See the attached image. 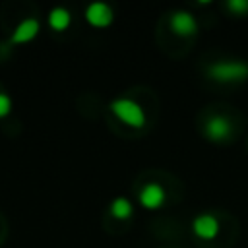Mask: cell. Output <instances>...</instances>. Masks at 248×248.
<instances>
[{"instance_id": "cell-1", "label": "cell", "mask_w": 248, "mask_h": 248, "mask_svg": "<svg viewBox=\"0 0 248 248\" xmlns=\"http://www.w3.org/2000/svg\"><path fill=\"white\" fill-rule=\"evenodd\" d=\"M205 74L217 83H242L248 79V64L244 60H215L207 64Z\"/></svg>"}, {"instance_id": "cell-2", "label": "cell", "mask_w": 248, "mask_h": 248, "mask_svg": "<svg viewBox=\"0 0 248 248\" xmlns=\"http://www.w3.org/2000/svg\"><path fill=\"white\" fill-rule=\"evenodd\" d=\"M110 112L126 126L130 128H141L145 124V110L141 108L140 103H136L134 99H126V97H118L114 101H110L108 105Z\"/></svg>"}, {"instance_id": "cell-3", "label": "cell", "mask_w": 248, "mask_h": 248, "mask_svg": "<svg viewBox=\"0 0 248 248\" xmlns=\"http://www.w3.org/2000/svg\"><path fill=\"white\" fill-rule=\"evenodd\" d=\"M203 134L211 141H227L232 134V122L225 114H211L203 122Z\"/></svg>"}, {"instance_id": "cell-4", "label": "cell", "mask_w": 248, "mask_h": 248, "mask_svg": "<svg viewBox=\"0 0 248 248\" xmlns=\"http://www.w3.org/2000/svg\"><path fill=\"white\" fill-rule=\"evenodd\" d=\"M169 25H170V31L178 37H192L198 33V19L194 17V14L186 10L172 12L169 17Z\"/></svg>"}, {"instance_id": "cell-5", "label": "cell", "mask_w": 248, "mask_h": 248, "mask_svg": "<svg viewBox=\"0 0 248 248\" xmlns=\"http://www.w3.org/2000/svg\"><path fill=\"white\" fill-rule=\"evenodd\" d=\"M138 200L145 209H159L165 200H167V192L161 184L157 182H147L141 186V190L138 192Z\"/></svg>"}, {"instance_id": "cell-6", "label": "cell", "mask_w": 248, "mask_h": 248, "mask_svg": "<svg viewBox=\"0 0 248 248\" xmlns=\"http://www.w3.org/2000/svg\"><path fill=\"white\" fill-rule=\"evenodd\" d=\"M192 231L202 240H213L219 232V221L211 213H200L192 221Z\"/></svg>"}, {"instance_id": "cell-7", "label": "cell", "mask_w": 248, "mask_h": 248, "mask_svg": "<svg viewBox=\"0 0 248 248\" xmlns=\"http://www.w3.org/2000/svg\"><path fill=\"white\" fill-rule=\"evenodd\" d=\"M112 8L105 2H93L85 8V19L93 27H107L112 21Z\"/></svg>"}, {"instance_id": "cell-8", "label": "cell", "mask_w": 248, "mask_h": 248, "mask_svg": "<svg viewBox=\"0 0 248 248\" xmlns=\"http://www.w3.org/2000/svg\"><path fill=\"white\" fill-rule=\"evenodd\" d=\"M37 31H39V21L37 19H23L17 27H16V31H14V35H12V41H16V43H23V41H29V39H33L35 35H37Z\"/></svg>"}, {"instance_id": "cell-9", "label": "cell", "mask_w": 248, "mask_h": 248, "mask_svg": "<svg viewBox=\"0 0 248 248\" xmlns=\"http://www.w3.org/2000/svg\"><path fill=\"white\" fill-rule=\"evenodd\" d=\"M132 213H134V205H132V202H130L128 198L118 196V198L112 200V203H110V215H112L114 219L126 221V219L132 217Z\"/></svg>"}, {"instance_id": "cell-10", "label": "cell", "mask_w": 248, "mask_h": 248, "mask_svg": "<svg viewBox=\"0 0 248 248\" xmlns=\"http://www.w3.org/2000/svg\"><path fill=\"white\" fill-rule=\"evenodd\" d=\"M48 23H50L54 29H58V31L66 29V27L70 25V12H68L66 8H54V10L48 14Z\"/></svg>"}, {"instance_id": "cell-11", "label": "cell", "mask_w": 248, "mask_h": 248, "mask_svg": "<svg viewBox=\"0 0 248 248\" xmlns=\"http://www.w3.org/2000/svg\"><path fill=\"white\" fill-rule=\"evenodd\" d=\"M227 8L234 16H246L248 14V0H227Z\"/></svg>"}, {"instance_id": "cell-12", "label": "cell", "mask_w": 248, "mask_h": 248, "mask_svg": "<svg viewBox=\"0 0 248 248\" xmlns=\"http://www.w3.org/2000/svg\"><path fill=\"white\" fill-rule=\"evenodd\" d=\"M10 107H12L10 97H6L4 93H0V116H2V114H6V112L10 110Z\"/></svg>"}]
</instances>
